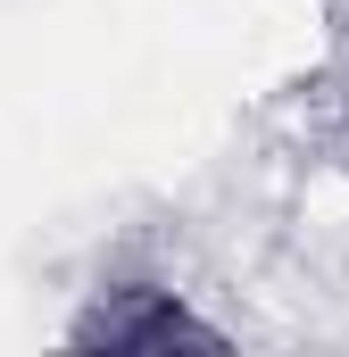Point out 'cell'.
Wrapping results in <instances>:
<instances>
[{
    "label": "cell",
    "instance_id": "6da1fadb",
    "mask_svg": "<svg viewBox=\"0 0 349 357\" xmlns=\"http://www.w3.org/2000/svg\"><path fill=\"white\" fill-rule=\"evenodd\" d=\"M84 341H108V349H167V341H216V333L191 324L167 291H117V299L84 324Z\"/></svg>",
    "mask_w": 349,
    "mask_h": 357
}]
</instances>
